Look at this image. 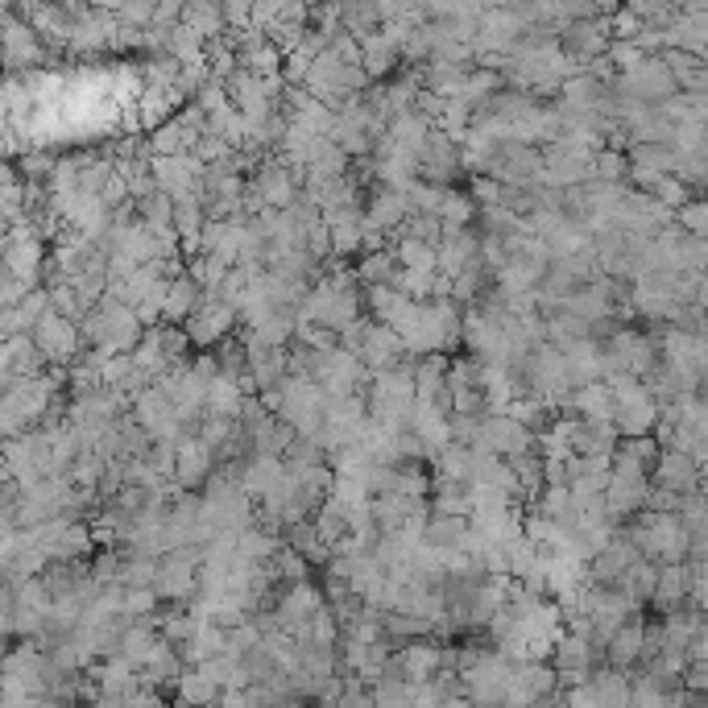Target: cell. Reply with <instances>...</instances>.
I'll return each mask as SVG.
<instances>
[{
	"label": "cell",
	"mask_w": 708,
	"mask_h": 708,
	"mask_svg": "<svg viewBox=\"0 0 708 708\" xmlns=\"http://www.w3.org/2000/svg\"><path fill=\"white\" fill-rule=\"evenodd\" d=\"M328 604V597H324V588L312 585V580H303V585H291L286 592H282V601H277L274 609V625L282 630V634H298L303 625H312V618Z\"/></svg>",
	"instance_id": "8"
},
{
	"label": "cell",
	"mask_w": 708,
	"mask_h": 708,
	"mask_svg": "<svg viewBox=\"0 0 708 708\" xmlns=\"http://www.w3.org/2000/svg\"><path fill=\"white\" fill-rule=\"evenodd\" d=\"M439 672H448V646H439V642L432 639L406 642V646L394 651L390 663H385V675H402V679H411V684H432Z\"/></svg>",
	"instance_id": "6"
},
{
	"label": "cell",
	"mask_w": 708,
	"mask_h": 708,
	"mask_svg": "<svg viewBox=\"0 0 708 708\" xmlns=\"http://www.w3.org/2000/svg\"><path fill=\"white\" fill-rule=\"evenodd\" d=\"M394 253H397V261H402V270H415V274H439V249H435V244L402 237Z\"/></svg>",
	"instance_id": "35"
},
{
	"label": "cell",
	"mask_w": 708,
	"mask_h": 708,
	"mask_svg": "<svg viewBox=\"0 0 708 708\" xmlns=\"http://www.w3.org/2000/svg\"><path fill=\"white\" fill-rule=\"evenodd\" d=\"M361 67L364 75L373 79V84H385V79H394L397 70H402V46H397L394 37L385 34H373L361 42Z\"/></svg>",
	"instance_id": "19"
},
{
	"label": "cell",
	"mask_w": 708,
	"mask_h": 708,
	"mask_svg": "<svg viewBox=\"0 0 708 708\" xmlns=\"http://www.w3.org/2000/svg\"><path fill=\"white\" fill-rule=\"evenodd\" d=\"M237 328H241V315H237V307H228L225 298H216V294H208V298L199 303V312L187 319L190 345L204 348V352L220 348L225 340H232V336H237Z\"/></svg>",
	"instance_id": "5"
},
{
	"label": "cell",
	"mask_w": 708,
	"mask_h": 708,
	"mask_svg": "<svg viewBox=\"0 0 708 708\" xmlns=\"http://www.w3.org/2000/svg\"><path fill=\"white\" fill-rule=\"evenodd\" d=\"M625 535L634 538V547L642 552V559H651L658 568H667V564H688L691 559V535L684 531L679 514H651V510H642L639 519L625 522Z\"/></svg>",
	"instance_id": "1"
},
{
	"label": "cell",
	"mask_w": 708,
	"mask_h": 708,
	"mask_svg": "<svg viewBox=\"0 0 708 708\" xmlns=\"http://www.w3.org/2000/svg\"><path fill=\"white\" fill-rule=\"evenodd\" d=\"M406 199H411V216H439V211H444V199H448V190L418 178L415 187L406 190Z\"/></svg>",
	"instance_id": "40"
},
{
	"label": "cell",
	"mask_w": 708,
	"mask_h": 708,
	"mask_svg": "<svg viewBox=\"0 0 708 708\" xmlns=\"http://www.w3.org/2000/svg\"><path fill=\"white\" fill-rule=\"evenodd\" d=\"M489 415H451V444H465V448H481V432Z\"/></svg>",
	"instance_id": "43"
},
{
	"label": "cell",
	"mask_w": 708,
	"mask_h": 708,
	"mask_svg": "<svg viewBox=\"0 0 708 708\" xmlns=\"http://www.w3.org/2000/svg\"><path fill=\"white\" fill-rule=\"evenodd\" d=\"M646 613L630 618V622L609 639L604 646V667H618V672H639L642 667V651H646Z\"/></svg>",
	"instance_id": "15"
},
{
	"label": "cell",
	"mask_w": 708,
	"mask_h": 708,
	"mask_svg": "<svg viewBox=\"0 0 708 708\" xmlns=\"http://www.w3.org/2000/svg\"><path fill=\"white\" fill-rule=\"evenodd\" d=\"M481 451H493L501 460H514V456H526V451H538V435L526 432L519 418L510 415H489L481 432Z\"/></svg>",
	"instance_id": "9"
},
{
	"label": "cell",
	"mask_w": 708,
	"mask_h": 708,
	"mask_svg": "<svg viewBox=\"0 0 708 708\" xmlns=\"http://www.w3.org/2000/svg\"><path fill=\"white\" fill-rule=\"evenodd\" d=\"M630 178H667L675 174V145H630Z\"/></svg>",
	"instance_id": "24"
},
{
	"label": "cell",
	"mask_w": 708,
	"mask_h": 708,
	"mask_svg": "<svg viewBox=\"0 0 708 708\" xmlns=\"http://www.w3.org/2000/svg\"><path fill=\"white\" fill-rule=\"evenodd\" d=\"M208 228V211H204V195H183V199H174V232L190 241V237H199Z\"/></svg>",
	"instance_id": "33"
},
{
	"label": "cell",
	"mask_w": 708,
	"mask_h": 708,
	"mask_svg": "<svg viewBox=\"0 0 708 708\" xmlns=\"http://www.w3.org/2000/svg\"><path fill=\"white\" fill-rule=\"evenodd\" d=\"M51 291L46 286H37V291H30L25 298H21L18 307H9V312L0 315V336L4 340H18V336H34V328L51 315Z\"/></svg>",
	"instance_id": "16"
},
{
	"label": "cell",
	"mask_w": 708,
	"mask_h": 708,
	"mask_svg": "<svg viewBox=\"0 0 708 708\" xmlns=\"http://www.w3.org/2000/svg\"><path fill=\"white\" fill-rule=\"evenodd\" d=\"M675 178L684 183V187L696 195H708V157L705 150H679V157H675Z\"/></svg>",
	"instance_id": "36"
},
{
	"label": "cell",
	"mask_w": 708,
	"mask_h": 708,
	"mask_svg": "<svg viewBox=\"0 0 708 708\" xmlns=\"http://www.w3.org/2000/svg\"><path fill=\"white\" fill-rule=\"evenodd\" d=\"M406 220H411V199H406V190L373 183L369 195H364V225L385 232V237H394L397 228H406Z\"/></svg>",
	"instance_id": "10"
},
{
	"label": "cell",
	"mask_w": 708,
	"mask_h": 708,
	"mask_svg": "<svg viewBox=\"0 0 708 708\" xmlns=\"http://www.w3.org/2000/svg\"><path fill=\"white\" fill-rule=\"evenodd\" d=\"M369 691H373L378 708H415L418 684L402 679V675H381V679Z\"/></svg>",
	"instance_id": "34"
},
{
	"label": "cell",
	"mask_w": 708,
	"mask_h": 708,
	"mask_svg": "<svg viewBox=\"0 0 708 708\" xmlns=\"http://www.w3.org/2000/svg\"><path fill=\"white\" fill-rule=\"evenodd\" d=\"M244 411V390L237 385V381L228 378H216L208 385V415L216 418H241Z\"/></svg>",
	"instance_id": "32"
},
{
	"label": "cell",
	"mask_w": 708,
	"mask_h": 708,
	"mask_svg": "<svg viewBox=\"0 0 708 708\" xmlns=\"http://www.w3.org/2000/svg\"><path fill=\"white\" fill-rule=\"evenodd\" d=\"M675 225L684 228L688 237H708V199H691L688 208L675 211Z\"/></svg>",
	"instance_id": "44"
},
{
	"label": "cell",
	"mask_w": 708,
	"mask_h": 708,
	"mask_svg": "<svg viewBox=\"0 0 708 708\" xmlns=\"http://www.w3.org/2000/svg\"><path fill=\"white\" fill-rule=\"evenodd\" d=\"M397 274H402V261H397L394 249L361 253V261H357V282L361 286H397Z\"/></svg>",
	"instance_id": "27"
},
{
	"label": "cell",
	"mask_w": 708,
	"mask_h": 708,
	"mask_svg": "<svg viewBox=\"0 0 708 708\" xmlns=\"http://www.w3.org/2000/svg\"><path fill=\"white\" fill-rule=\"evenodd\" d=\"M630 597V601L639 604V609H646V604L655 601V588H658V564H651V559H639L634 568L625 571V580L618 585Z\"/></svg>",
	"instance_id": "30"
},
{
	"label": "cell",
	"mask_w": 708,
	"mask_h": 708,
	"mask_svg": "<svg viewBox=\"0 0 708 708\" xmlns=\"http://www.w3.org/2000/svg\"><path fill=\"white\" fill-rule=\"evenodd\" d=\"M691 597H696V568H691V564H667V568H658V588H655V601H651V609H655L658 618H667L675 609L691 604Z\"/></svg>",
	"instance_id": "14"
},
{
	"label": "cell",
	"mask_w": 708,
	"mask_h": 708,
	"mask_svg": "<svg viewBox=\"0 0 708 708\" xmlns=\"http://www.w3.org/2000/svg\"><path fill=\"white\" fill-rule=\"evenodd\" d=\"M432 472L435 477H448V481L472 484V477H477V451L465 448V444H448L432 460Z\"/></svg>",
	"instance_id": "28"
},
{
	"label": "cell",
	"mask_w": 708,
	"mask_h": 708,
	"mask_svg": "<svg viewBox=\"0 0 708 708\" xmlns=\"http://www.w3.org/2000/svg\"><path fill=\"white\" fill-rule=\"evenodd\" d=\"M477 199L468 195V190H448V199H444V211H439V220L444 228H477Z\"/></svg>",
	"instance_id": "38"
},
{
	"label": "cell",
	"mask_w": 708,
	"mask_h": 708,
	"mask_svg": "<svg viewBox=\"0 0 708 708\" xmlns=\"http://www.w3.org/2000/svg\"><path fill=\"white\" fill-rule=\"evenodd\" d=\"M124 708H166V696L154 688H145V691H138V696H129V705Z\"/></svg>",
	"instance_id": "49"
},
{
	"label": "cell",
	"mask_w": 708,
	"mask_h": 708,
	"mask_svg": "<svg viewBox=\"0 0 708 708\" xmlns=\"http://www.w3.org/2000/svg\"><path fill=\"white\" fill-rule=\"evenodd\" d=\"M336 708H378V700H373L369 684H361L357 675H348V691H345V700H340Z\"/></svg>",
	"instance_id": "46"
},
{
	"label": "cell",
	"mask_w": 708,
	"mask_h": 708,
	"mask_svg": "<svg viewBox=\"0 0 708 708\" xmlns=\"http://www.w3.org/2000/svg\"><path fill=\"white\" fill-rule=\"evenodd\" d=\"M402 237H411V241H423V244H435L444 241V220L439 216H411L406 228H402Z\"/></svg>",
	"instance_id": "42"
},
{
	"label": "cell",
	"mask_w": 708,
	"mask_h": 708,
	"mask_svg": "<svg viewBox=\"0 0 708 708\" xmlns=\"http://www.w3.org/2000/svg\"><path fill=\"white\" fill-rule=\"evenodd\" d=\"M432 129L435 124L427 121V117H418V112H402V117H394V121H390V129H385V133H390V138L397 141V145H402V150H423V145H427V138H432Z\"/></svg>",
	"instance_id": "31"
},
{
	"label": "cell",
	"mask_w": 708,
	"mask_h": 708,
	"mask_svg": "<svg viewBox=\"0 0 708 708\" xmlns=\"http://www.w3.org/2000/svg\"><path fill=\"white\" fill-rule=\"evenodd\" d=\"M204 298H208V294H204V286H199L190 274L174 277L171 291H166V312H162V324H166V328H187V319L199 312V303H204Z\"/></svg>",
	"instance_id": "21"
},
{
	"label": "cell",
	"mask_w": 708,
	"mask_h": 708,
	"mask_svg": "<svg viewBox=\"0 0 708 708\" xmlns=\"http://www.w3.org/2000/svg\"><path fill=\"white\" fill-rule=\"evenodd\" d=\"M655 484L672 489V493H679V498H691V493H700V460H691L688 451L667 448L663 456H658Z\"/></svg>",
	"instance_id": "17"
},
{
	"label": "cell",
	"mask_w": 708,
	"mask_h": 708,
	"mask_svg": "<svg viewBox=\"0 0 708 708\" xmlns=\"http://www.w3.org/2000/svg\"><path fill=\"white\" fill-rule=\"evenodd\" d=\"M481 232L477 228H444L439 241V274L456 277L465 274L468 265H481Z\"/></svg>",
	"instance_id": "13"
},
{
	"label": "cell",
	"mask_w": 708,
	"mask_h": 708,
	"mask_svg": "<svg viewBox=\"0 0 708 708\" xmlns=\"http://www.w3.org/2000/svg\"><path fill=\"white\" fill-rule=\"evenodd\" d=\"M282 481H286V460L282 456H253L244 465V493L253 501H265Z\"/></svg>",
	"instance_id": "23"
},
{
	"label": "cell",
	"mask_w": 708,
	"mask_h": 708,
	"mask_svg": "<svg viewBox=\"0 0 708 708\" xmlns=\"http://www.w3.org/2000/svg\"><path fill=\"white\" fill-rule=\"evenodd\" d=\"M157 571H162V559H154V555L124 552L121 585L124 588H154L157 585Z\"/></svg>",
	"instance_id": "37"
},
{
	"label": "cell",
	"mask_w": 708,
	"mask_h": 708,
	"mask_svg": "<svg viewBox=\"0 0 708 708\" xmlns=\"http://www.w3.org/2000/svg\"><path fill=\"white\" fill-rule=\"evenodd\" d=\"M700 498L708 501V460H705V465H700Z\"/></svg>",
	"instance_id": "50"
},
{
	"label": "cell",
	"mask_w": 708,
	"mask_h": 708,
	"mask_svg": "<svg viewBox=\"0 0 708 708\" xmlns=\"http://www.w3.org/2000/svg\"><path fill=\"white\" fill-rule=\"evenodd\" d=\"M543 481L571 484V460H543Z\"/></svg>",
	"instance_id": "48"
},
{
	"label": "cell",
	"mask_w": 708,
	"mask_h": 708,
	"mask_svg": "<svg viewBox=\"0 0 708 708\" xmlns=\"http://www.w3.org/2000/svg\"><path fill=\"white\" fill-rule=\"evenodd\" d=\"M468 535H472V519H432L427 522V535L423 543L435 547V552H465Z\"/></svg>",
	"instance_id": "29"
},
{
	"label": "cell",
	"mask_w": 708,
	"mask_h": 708,
	"mask_svg": "<svg viewBox=\"0 0 708 708\" xmlns=\"http://www.w3.org/2000/svg\"><path fill=\"white\" fill-rule=\"evenodd\" d=\"M183 25L199 42H220L228 34V21H225V4H211V0H199V4H187L183 9Z\"/></svg>",
	"instance_id": "25"
},
{
	"label": "cell",
	"mask_w": 708,
	"mask_h": 708,
	"mask_svg": "<svg viewBox=\"0 0 708 708\" xmlns=\"http://www.w3.org/2000/svg\"><path fill=\"white\" fill-rule=\"evenodd\" d=\"M472 484L448 481V477H435L432 489V519H472Z\"/></svg>",
	"instance_id": "22"
},
{
	"label": "cell",
	"mask_w": 708,
	"mask_h": 708,
	"mask_svg": "<svg viewBox=\"0 0 708 708\" xmlns=\"http://www.w3.org/2000/svg\"><path fill=\"white\" fill-rule=\"evenodd\" d=\"M51 307L58 315H67V319H75V324H84V315H87V307L79 303V291H75L70 282L54 286V291H51Z\"/></svg>",
	"instance_id": "45"
},
{
	"label": "cell",
	"mask_w": 708,
	"mask_h": 708,
	"mask_svg": "<svg viewBox=\"0 0 708 708\" xmlns=\"http://www.w3.org/2000/svg\"><path fill=\"white\" fill-rule=\"evenodd\" d=\"M4 369H0V385H18L25 378H42L51 373V361L42 357V348L34 345V336H18V340H4Z\"/></svg>",
	"instance_id": "12"
},
{
	"label": "cell",
	"mask_w": 708,
	"mask_h": 708,
	"mask_svg": "<svg viewBox=\"0 0 708 708\" xmlns=\"http://www.w3.org/2000/svg\"><path fill=\"white\" fill-rule=\"evenodd\" d=\"M174 691H178V708H216V700H220L225 688H220L204 667H187Z\"/></svg>",
	"instance_id": "26"
},
{
	"label": "cell",
	"mask_w": 708,
	"mask_h": 708,
	"mask_svg": "<svg viewBox=\"0 0 708 708\" xmlns=\"http://www.w3.org/2000/svg\"><path fill=\"white\" fill-rule=\"evenodd\" d=\"M465 145H456L448 133L432 129L427 145L418 150V178L423 183H435L444 190H456V183L465 178Z\"/></svg>",
	"instance_id": "3"
},
{
	"label": "cell",
	"mask_w": 708,
	"mask_h": 708,
	"mask_svg": "<svg viewBox=\"0 0 708 708\" xmlns=\"http://www.w3.org/2000/svg\"><path fill=\"white\" fill-rule=\"evenodd\" d=\"M216 451L199 439V435H187L183 444H178V468H174V484L183 489V493H204V484L211 481V472H216Z\"/></svg>",
	"instance_id": "11"
},
{
	"label": "cell",
	"mask_w": 708,
	"mask_h": 708,
	"mask_svg": "<svg viewBox=\"0 0 708 708\" xmlns=\"http://www.w3.org/2000/svg\"><path fill=\"white\" fill-rule=\"evenodd\" d=\"M324 225L331 232V258H357V253H364V208L328 211Z\"/></svg>",
	"instance_id": "18"
},
{
	"label": "cell",
	"mask_w": 708,
	"mask_h": 708,
	"mask_svg": "<svg viewBox=\"0 0 708 708\" xmlns=\"http://www.w3.org/2000/svg\"><path fill=\"white\" fill-rule=\"evenodd\" d=\"M340 25H345V34H352L357 42L381 34L378 4H345V13H340Z\"/></svg>",
	"instance_id": "39"
},
{
	"label": "cell",
	"mask_w": 708,
	"mask_h": 708,
	"mask_svg": "<svg viewBox=\"0 0 708 708\" xmlns=\"http://www.w3.org/2000/svg\"><path fill=\"white\" fill-rule=\"evenodd\" d=\"M592 178L597 183H630V157L618 150H601L592 162Z\"/></svg>",
	"instance_id": "41"
},
{
	"label": "cell",
	"mask_w": 708,
	"mask_h": 708,
	"mask_svg": "<svg viewBox=\"0 0 708 708\" xmlns=\"http://www.w3.org/2000/svg\"><path fill=\"white\" fill-rule=\"evenodd\" d=\"M34 345L42 348V357L51 361V369H70V364L87 352L79 324L67 319V315H58V312H51L34 328Z\"/></svg>",
	"instance_id": "4"
},
{
	"label": "cell",
	"mask_w": 708,
	"mask_h": 708,
	"mask_svg": "<svg viewBox=\"0 0 708 708\" xmlns=\"http://www.w3.org/2000/svg\"><path fill=\"white\" fill-rule=\"evenodd\" d=\"M613 87L622 91L625 100H634V105H646V108H663L667 100L679 96V79L672 75V67L663 63V54H651V58H642L634 70H625L613 79Z\"/></svg>",
	"instance_id": "2"
},
{
	"label": "cell",
	"mask_w": 708,
	"mask_h": 708,
	"mask_svg": "<svg viewBox=\"0 0 708 708\" xmlns=\"http://www.w3.org/2000/svg\"><path fill=\"white\" fill-rule=\"evenodd\" d=\"M535 514H543V519L555 522V526L568 531V535L585 522V510H580V501H576V493H571L568 484H547L535 501Z\"/></svg>",
	"instance_id": "20"
},
{
	"label": "cell",
	"mask_w": 708,
	"mask_h": 708,
	"mask_svg": "<svg viewBox=\"0 0 708 708\" xmlns=\"http://www.w3.org/2000/svg\"><path fill=\"white\" fill-rule=\"evenodd\" d=\"M642 559V552L634 547V538L625 535V526H618V535L609 538V547L588 559V580L601 588H618L625 580V571Z\"/></svg>",
	"instance_id": "7"
},
{
	"label": "cell",
	"mask_w": 708,
	"mask_h": 708,
	"mask_svg": "<svg viewBox=\"0 0 708 708\" xmlns=\"http://www.w3.org/2000/svg\"><path fill=\"white\" fill-rule=\"evenodd\" d=\"M679 505H684V498L672 493V489H663V484H655L651 498H646V510H651V514H679Z\"/></svg>",
	"instance_id": "47"
}]
</instances>
